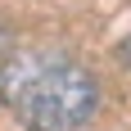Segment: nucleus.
<instances>
[{
	"label": "nucleus",
	"instance_id": "f257e3e1",
	"mask_svg": "<svg viewBox=\"0 0 131 131\" xmlns=\"http://www.w3.org/2000/svg\"><path fill=\"white\" fill-rule=\"evenodd\" d=\"M5 100L27 131H77L100 104V86L68 54H27L5 77Z\"/></svg>",
	"mask_w": 131,
	"mask_h": 131
},
{
	"label": "nucleus",
	"instance_id": "f03ea898",
	"mask_svg": "<svg viewBox=\"0 0 131 131\" xmlns=\"http://www.w3.org/2000/svg\"><path fill=\"white\" fill-rule=\"evenodd\" d=\"M122 59H127V63H131V41H127V45H122Z\"/></svg>",
	"mask_w": 131,
	"mask_h": 131
}]
</instances>
